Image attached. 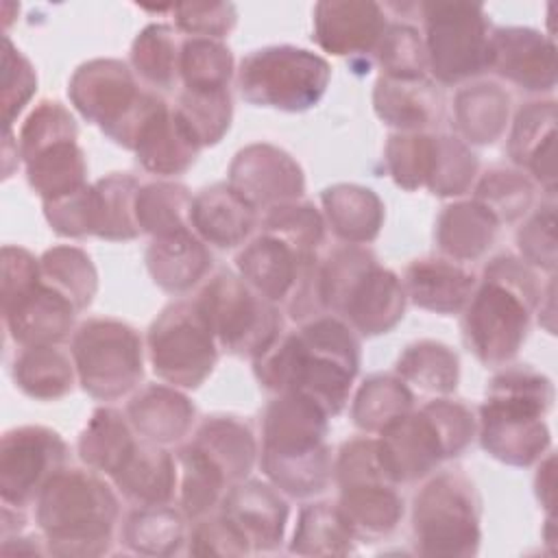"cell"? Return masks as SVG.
I'll return each instance as SVG.
<instances>
[{
	"label": "cell",
	"instance_id": "8",
	"mask_svg": "<svg viewBox=\"0 0 558 558\" xmlns=\"http://www.w3.org/2000/svg\"><path fill=\"white\" fill-rule=\"evenodd\" d=\"M76 303L41 275L26 248H2V318L20 347L61 344L74 333Z\"/></svg>",
	"mask_w": 558,
	"mask_h": 558
},
{
	"label": "cell",
	"instance_id": "32",
	"mask_svg": "<svg viewBox=\"0 0 558 558\" xmlns=\"http://www.w3.org/2000/svg\"><path fill=\"white\" fill-rule=\"evenodd\" d=\"M140 181L131 174L113 172L94 185H87V229L89 235L102 240H133L140 225L135 216V201Z\"/></svg>",
	"mask_w": 558,
	"mask_h": 558
},
{
	"label": "cell",
	"instance_id": "53",
	"mask_svg": "<svg viewBox=\"0 0 558 558\" xmlns=\"http://www.w3.org/2000/svg\"><path fill=\"white\" fill-rule=\"evenodd\" d=\"M262 231L275 233L303 253L314 255L323 242L325 218L312 203L299 198L268 209L262 218Z\"/></svg>",
	"mask_w": 558,
	"mask_h": 558
},
{
	"label": "cell",
	"instance_id": "43",
	"mask_svg": "<svg viewBox=\"0 0 558 558\" xmlns=\"http://www.w3.org/2000/svg\"><path fill=\"white\" fill-rule=\"evenodd\" d=\"M412 410L414 392L397 375H373L360 386L351 416L360 429L381 434Z\"/></svg>",
	"mask_w": 558,
	"mask_h": 558
},
{
	"label": "cell",
	"instance_id": "9",
	"mask_svg": "<svg viewBox=\"0 0 558 558\" xmlns=\"http://www.w3.org/2000/svg\"><path fill=\"white\" fill-rule=\"evenodd\" d=\"M68 96L76 111L116 144L133 150L146 118L163 102L144 89L135 72L120 59H92L70 78Z\"/></svg>",
	"mask_w": 558,
	"mask_h": 558
},
{
	"label": "cell",
	"instance_id": "19",
	"mask_svg": "<svg viewBox=\"0 0 558 558\" xmlns=\"http://www.w3.org/2000/svg\"><path fill=\"white\" fill-rule=\"evenodd\" d=\"M288 512L290 510L283 493L259 480H242L233 484L220 501V514L240 534L251 551L279 549Z\"/></svg>",
	"mask_w": 558,
	"mask_h": 558
},
{
	"label": "cell",
	"instance_id": "44",
	"mask_svg": "<svg viewBox=\"0 0 558 558\" xmlns=\"http://www.w3.org/2000/svg\"><path fill=\"white\" fill-rule=\"evenodd\" d=\"M122 541L137 554H177L185 538V514L166 506H144L129 514Z\"/></svg>",
	"mask_w": 558,
	"mask_h": 558
},
{
	"label": "cell",
	"instance_id": "49",
	"mask_svg": "<svg viewBox=\"0 0 558 558\" xmlns=\"http://www.w3.org/2000/svg\"><path fill=\"white\" fill-rule=\"evenodd\" d=\"M41 275L63 290L78 310H85L96 290L98 275L89 255L76 246H54L39 257Z\"/></svg>",
	"mask_w": 558,
	"mask_h": 558
},
{
	"label": "cell",
	"instance_id": "4",
	"mask_svg": "<svg viewBox=\"0 0 558 558\" xmlns=\"http://www.w3.org/2000/svg\"><path fill=\"white\" fill-rule=\"evenodd\" d=\"M554 403V384L532 366L499 371L480 405L477 436L482 449L504 464L530 466L547 453L551 434L545 414Z\"/></svg>",
	"mask_w": 558,
	"mask_h": 558
},
{
	"label": "cell",
	"instance_id": "31",
	"mask_svg": "<svg viewBox=\"0 0 558 558\" xmlns=\"http://www.w3.org/2000/svg\"><path fill=\"white\" fill-rule=\"evenodd\" d=\"M146 266L161 290L183 294L207 277L211 253L192 229H185L172 235L153 238L146 251Z\"/></svg>",
	"mask_w": 558,
	"mask_h": 558
},
{
	"label": "cell",
	"instance_id": "23",
	"mask_svg": "<svg viewBox=\"0 0 558 558\" xmlns=\"http://www.w3.org/2000/svg\"><path fill=\"white\" fill-rule=\"evenodd\" d=\"M198 140L166 100L142 124L133 153L144 170L159 177L183 174L201 153Z\"/></svg>",
	"mask_w": 558,
	"mask_h": 558
},
{
	"label": "cell",
	"instance_id": "18",
	"mask_svg": "<svg viewBox=\"0 0 558 558\" xmlns=\"http://www.w3.org/2000/svg\"><path fill=\"white\" fill-rule=\"evenodd\" d=\"M227 183L257 211L299 201L305 190L301 166L272 144H251L242 148L229 168Z\"/></svg>",
	"mask_w": 558,
	"mask_h": 558
},
{
	"label": "cell",
	"instance_id": "46",
	"mask_svg": "<svg viewBox=\"0 0 558 558\" xmlns=\"http://www.w3.org/2000/svg\"><path fill=\"white\" fill-rule=\"evenodd\" d=\"M233 54L222 39L183 37L179 78L181 89H229Z\"/></svg>",
	"mask_w": 558,
	"mask_h": 558
},
{
	"label": "cell",
	"instance_id": "30",
	"mask_svg": "<svg viewBox=\"0 0 558 558\" xmlns=\"http://www.w3.org/2000/svg\"><path fill=\"white\" fill-rule=\"evenodd\" d=\"M373 105L377 116L399 133H423L442 116V96L432 81L381 76L375 83Z\"/></svg>",
	"mask_w": 558,
	"mask_h": 558
},
{
	"label": "cell",
	"instance_id": "21",
	"mask_svg": "<svg viewBox=\"0 0 558 558\" xmlns=\"http://www.w3.org/2000/svg\"><path fill=\"white\" fill-rule=\"evenodd\" d=\"M318 255L303 253L288 240L262 231L235 257L238 275L272 303H288Z\"/></svg>",
	"mask_w": 558,
	"mask_h": 558
},
{
	"label": "cell",
	"instance_id": "6",
	"mask_svg": "<svg viewBox=\"0 0 558 558\" xmlns=\"http://www.w3.org/2000/svg\"><path fill=\"white\" fill-rule=\"evenodd\" d=\"M318 279L325 314L342 318L362 336L386 333L403 318L405 288L368 248H336L320 259Z\"/></svg>",
	"mask_w": 558,
	"mask_h": 558
},
{
	"label": "cell",
	"instance_id": "55",
	"mask_svg": "<svg viewBox=\"0 0 558 558\" xmlns=\"http://www.w3.org/2000/svg\"><path fill=\"white\" fill-rule=\"evenodd\" d=\"M554 201L541 205L536 214L517 233L521 259L541 270L554 272L556 268V211Z\"/></svg>",
	"mask_w": 558,
	"mask_h": 558
},
{
	"label": "cell",
	"instance_id": "3",
	"mask_svg": "<svg viewBox=\"0 0 558 558\" xmlns=\"http://www.w3.org/2000/svg\"><path fill=\"white\" fill-rule=\"evenodd\" d=\"M329 414L312 399L283 392L266 408L262 429V471L290 497L323 493L333 480L327 447Z\"/></svg>",
	"mask_w": 558,
	"mask_h": 558
},
{
	"label": "cell",
	"instance_id": "17",
	"mask_svg": "<svg viewBox=\"0 0 558 558\" xmlns=\"http://www.w3.org/2000/svg\"><path fill=\"white\" fill-rule=\"evenodd\" d=\"M68 464L65 440L48 427L22 425L9 429L0 445L2 504L26 510L44 486Z\"/></svg>",
	"mask_w": 558,
	"mask_h": 558
},
{
	"label": "cell",
	"instance_id": "28",
	"mask_svg": "<svg viewBox=\"0 0 558 558\" xmlns=\"http://www.w3.org/2000/svg\"><path fill=\"white\" fill-rule=\"evenodd\" d=\"M126 416L140 438L163 447L190 434L196 408L174 386L150 384L133 395L126 405Z\"/></svg>",
	"mask_w": 558,
	"mask_h": 558
},
{
	"label": "cell",
	"instance_id": "25",
	"mask_svg": "<svg viewBox=\"0 0 558 558\" xmlns=\"http://www.w3.org/2000/svg\"><path fill=\"white\" fill-rule=\"evenodd\" d=\"M405 296L436 314H458L466 307L477 279L460 262L447 257L416 259L405 268Z\"/></svg>",
	"mask_w": 558,
	"mask_h": 558
},
{
	"label": "cell",
	"instance_id": "52",
	"mask_svg": "<svg viewBox=\"0 0 558 558\" xmlns=\"http://www.w3.org/2000/svg\"><path fill=\"white\" fill-rule=\"evenodd\" d=\"M477 174V157L460 137L436 135L434 168L427 181V190L438 196L466 194Z\"/></svg>",
	"mask_w": 558,
	"mask_h": 558
},
{
	"label": "cell",
	"instance_id": "33",
	"mask_svg": "<svg viewBox=\"0 0 558 558\" xmlns=\"http://www.w3.org/2000/svg\"><path fill=\"white\" fill-rule=\"evenodd\" d=\"M499 220L477 201L453 203L436 222V244L447 259L466 264L482 257L499 233Z\"/></svg>",
	"mask_w": 558,
	"mask_h": 558
},
{
	"label": "cell",
	"instance_id": "40",
	"mask_svg": "<svg viewBox=\"0 0 558 558\" xmlns=\"http://www.w3.org/2000/svg\"><path fill=\"white\" fill-rule=\"evenodd\" d=\"M395 375L412 390L434 397H447L456 390L460 377L458 355L442 342L418 340L399 355Z\"/></svg>",
	"mask_w": 558,
	"mask_h": 558
},
{
	"label": "cell",
	"instance_id": "27",
	"mask_svg": "<svg viewBox=\"0 0 558 558\" xmlns=\"http://www.w3.org/2000/svg\"><path fill=\"white\" fill-rule=\"evenodd\" d=\"M554 140H556V102H527L514 118L508 137L510 159L527 170L549 196H554Z\"/></svg>",
	"mask_w": 558,
	"mask_h": 558
},
{
	"label": "cell",
	"instance_id": "7",
	"mask_svg": "<svg viewBox=\"0 0 558 558\" xmlns=\"http://www.w3.org/2000/svg\"><path fill=\"white\" fill-rule=\"evenodd\" d=\"M475 432L477 421L464 403L432 399L377 436L379 460L397 486L410 484L436 471L442 460L460 456Z\"/></svg>",
	"mask_w": 558,
	"mask_h": 558
},
{
	"label": "cell",
	"instance_id": "36",
	"mask_svg": "<svg viewBox=\"0 0 558 558\" xmlns=\"http://www.w3.org/2000/svg\"><path fill=\"white\" fill-rule=\"evenodd\" d=\"M510 96L497 83L466 85L456 94L453 122L464 144H495L508 126Z\"/></svg>",
	"mask_w": 558,
	"mask_h": 558
},
{
	"label": "cell",
	"instance_id": "38",
	"mask_svg": "<svg viewBox=\"0 0 558 558\" xmlns=\"http://www.w3.org/2000/svg\"><path fill=\"white\" fill-rule=\"evenodd\" d=\"M131 421L116 408H98L78 436V456L96 473L113 475L137 438Z\"/></svg>",
	"mask_w": 558,
	"mask_h": 558
},
{
	"label": "cell",
	"instance_id": "12",
	"mask_svg": "<svg viewBox=\"0 0 558 558\" xmlns=\"http://www.w3.org/2000/svg\"><path fill=\"white\" fill-rule=\"evenodd\" d=\"M482 501L462 471H442L414 497L412 532L423 556H473L480 547Z\"/></svg>",
	"mask_w": 558,
	"mask_h": 558
},
{
	"label": "cell",
	"instance_id": "20",
	"mask_svg": "<svg viewBox=\"0 0 558 558\" xmlns=\"http://www.w3.org/2000/svg\"><path fill=\"white\" fill-rule=\"evenodd\" d=\"M488 70L530 94L551 92L556 87L554 41L534 28H493Z\"/></svg>",
	"mask_w": 558,
	"mask_h": 558
},
{
	"label": "cell",
	"instance_id": "14",
	"mask_svg": "<svg viewBox=\"0 0 558 558\" xmlns=\"http://www.w3.org/2000/svg\"><path fill=\"white\" fill-rule=\"evenodd\" d=\"M425 24L427 70L442 85H458L488 70L493 24L475 2L418 4Z\"/></svg>",
	"mask_w": 558,
	"mask_h": 558
},
{
	"label": "cell",
	"instance_id": "1",
	"mask_svg": "<svg viewBox=\"0 0 558 558\" xmlns=\"http://www.w3.org/2000/svg\"><path fill=\"white\" fill-rule=\"evenodd\" d=\"M253 364L266 390L303 395L336 416L360 371V340L349 323L323 314L305 320L299 331L281 333Z\"/></svg>",
	"mask_w": 558,
	"mask_h": 558
},
{
	"label": "cell",
	"instance_id": "15",
	"mask_svg": "<svg viewBox=\"0 0 558 558\" xmlns=\"http://www.w3.org/2000/svg\"><path fill=\"white\" fill-rule=\"evenodd\" d=\"M72 360L81 388L100 401L133 392L144 375L140 333L118 318H89L72 333Z\"/></svg>",
	"mask_w": 558,
	"mask_h": 558
},
{
	"label": "cell",
	"instance_id": "48",
	"mask_svg": "<svg viewBox=\"0 0 558 558\" xmlns=\"http://www.w3.org/2000/svg\"><path fill=\"white\" fill-rule=\"evenodd\" d=\"M499 222H512L534 203V183L519 170L490 168L475 185V198Z\"/></svg>",
	"mask_w": 558,
	"mask_h": 558
},
{
	"label": "cell",
	"instance_id": "39",
	"mask_svg": "<svg viewBox=\"0 0 558 558\" xmlns=\"http://www.w3.org/2000/svg\"><path fill=\"white\" fill-rule=\"evenodd\" d=\"M231 488L225 473L192 442L177 453V499L185 519H203Z\"/></svg>",
	"mask_w": 558,
	"mask_h": 558
},
{
	"label": "cell",
	"instance_id": "29",
	"mask_svg": "<svg viewBox=\"0 0 558 558\" xmlns=\"http://www.w3.org/2000/svg\"><path fill=\"white\" fill-rule=\"evenodd\" d=\"M338 488V508L357 541L384 538L395 532L403 519V497L399 495L397 484L386 477L351 482Z\"/></svg>",
	"mask_w": 558,
	"mask_h": 558
},
{
	"label": "cell",
	"instance_id": "51",
	"mask_svg": "<svg viewBox=\"0 0 558 558\" xmlns=\"http://www.w3.org/2000/svg\"><path fill=\"white\" fill-rule=\"evenodd\" d=\"M371 61H375L384 76L390 78H421L427 72V54L421 33L410 24H388L377 41Z\"/></svg>",
	"mask_w": 558,
	"mask_h": 558
},
{
	"label": "cell",
	"instance_id": "45",
	"mask_svg": "<svg viewBox=\"0 0 558 558\" xmlns=\"http://www.w3.org/2000/svg\"><path fill=\"white\" fill-rule=\"evenodd\" d=\"M192 194L187 187L177 183H148L142 185L135 201V216L140 231L150 233L153 238L172 235L190 227Z\"/></svg>",
	"mask_w": 558,
	"mask_h": 558
},
{
	"label": "cell",
	"instance_id": "26",
	"mask_svg": "<svg viewBox=\"0 0 558 558\" xmlns=\"http://www.w3.org/2000/svg\"><path fill=\"white\" fill-rule=\"evenodd\" d=\"M111 482L137 508L166 506L177 497V456L140 438Z\"/></svg>",
	"mask_w": 558,
	"mask_h": 558
},
{
	"label": "cell",
	"instance_id": "11",
	"mask_svg": "<svg viewBox=\"0 0 558 558\" xmlns=\"http://www.w3.org/2000/svg\"><path fill=\"white\" fill-rule=\"evenodd\" d=\"M331 68L325 57L299 46H266L248 52L238 68L246 102L279 111H307L327 92Z\"/></svg>",
	"mask_w": 558,
	"mask_h": 558
},
{
	"label": "cell",
	"instance_id": "34",
	"mask_svg": "<svg viewBox=\"0 0 558 558\" xmlns=\"http://www.w3.org/2000/svg\"><path fill=\"white\" fill-rule=\"evenodd\" d=\"M325 220L347 244L360 246L377 238L384 222V203L371 187L340 183L323 192Z\"/></svg>",
	"mask_w": 558,
	"mask_h": 558
},
{
	"label": "cell",
	"instance_id": "5",
	"mask_svg": "<svg viewBox=\"0 0 558 558\" xmlns=\"http://www.w3.org/2000/svg\"><path fill=\"white\" fill-rule=\"evenodd\" d=\"M120 501L89 466L61 469L39 493L35 519L50 554L100 556L113 543Z\"/></svg>",
	"mask_w": 558,
	"mask_h": 558
},
{
	"label": "cell",
	"instance_id": "13",
	"mask_svg": "<svg viewBox=\"0 0 558 558\" xmlns=\"http://www.w3.org/2000/svg\"><path fill=\"white\" fill-rule=\"evenodd\" d=\"M218 347L238 357H259L281 336L277 303L262 296L240 275H214L196 296Z\"/></svg>",
	"mask_w": 558,
	"mask_h": 558
},
{
	"label": "cell",
	"instance_id": "37",
	"mask_svg": "<svg viewBox=\"0 0 558 558\" xmlns=\"http://www.w3.org/2000/svg\"><path fill=\"white\" fill-rule=\"evenodd\" d=\"M13 379L24 395L39 401H54L65 397L78 377L72 353L59 344H35L20 347L13 362Z\"/></svg>",
	"mask_w": 558,
	"mask_h": 558
},
{
	"label": "cell",
	"instance_id": "54",
	"mask_svg": "<svg viewBox=\"0 0 558 558\" xmlns=\"http://www.w3.org/2000/svg\"><path fill=\"white\" fill-rule=\"evenodd\" d=\"M37 89V74L31 61L11 44L4 35V50H2V116L4 126L11 131L15 116L26 107Z\"/></svg>",
	"mask_w": 558,
	"mask_h": 558
},
{
	"label": "cell",
	"instance_id": "2",
	"mask_svg": "<svg viewBox=\"0 0 558 558\" xmlns=\"http://www.w3.org/2000/svg\"><path fill=\"white\" fill-rule=\"evenodd\" d=\"M541 294L538 275L521 257L490 259L462 310L469 351L486 366H508L530 333Z\"/></svg>",
	"mask_w": 558,
	"mask_h": 558
},
{
	"label": "cell",
	"instance_id": "10",
	"mask_svg": "<svg viewBox=\"0 0 558 558\" xmlns=\"http://www.w3.org/2000/svg\"><path fill=\"white\" fill-rule=\"evenodd\" d=\"M76 140V122L57 100H41L22 124L17 153L28 185L44 203L59 201L87 185V161Z\"/></svg>",
	"mask_w": 558,
	"mask_h": 558
},
{
	"label": "cell",
	"instance_id": "42",
	"mask_svg": "<svg viewBox=\"0 0 558 558\" xmlns=\"http://www.w3.org/2000/svg\"><path fill=\"white\" fill-rule=\"evenodd\" d=\"M357 536L349 527L338 504L320 501L301 508L290 551L294 554H353Z\"/></svg>",
	"mask_w": 558,
	"mask_h": 558
},
{
	"label": "cell",
	"instance_id": "58",
	"mask_svg": "<svg viewBox=\"0 0 558 558\" xmlns=\"http://www.w3.org/2000/svg\"><path fill=\"white\" fill-rule=\"evenodd\" d=\"M536 495H538V501L547 510H551V504H554V456L551 453L547 456L545 462L541 460V469L536 475Z\"/></svg>",
	"mask_w": 558,
	"mask_h": 558
},
{
	"label": "cell",
	"instance_id": "47",
	"mask_svg": "<svg viewBox=\"0 0 558 558\" xmlns=\"http://www.w3.org/2000/svg\"><path fill=\"white\" fill-rule=\"evenodd\" d=\"M174 109L203 148L218 144L233 118L229 89H181Z\"/></svg>",
	"mask_w": 558,
	"mask_h": 558
},
{
	"label": "cell",
	"instance_id": "57",
	"mask_svg": "<svg viewBox=\"0 0 558 558\" xmlns=\"http://www.w3.org/2000/svg\"><path fill=\"white\" fill-rule=\"evenodd\" d=\"M190 554L198 556H242L251 554L248 545L240 538V534L225 521L222 514L218 517H203L196 519V525L192 527L190 536Z\"/></svg>",
	"mask_w": 558,
	"mask_h": 558
},
{
	"label": "cell",
	"instance_id": "16",
	"mask_svg": "<svg viewBox=\"0 0 558 558\" xmlns=\"http://www.w3.org/2000/svg\"><path fill=\"white\" fill-rule=\"evenodd\" d=\"M218 340L196 299L170 303L148 329V360L174 388H198L214 371Z\"/></svg>",
	"mask_w": 558,
	"mask_h": 558
},
{
	"label": "cell",
	"instance_id": "41",
	"mask_svg": "<svg viewBox=\"0 0 558 558\" xmlns=\"http://www.w3.org/2000/svg\"><path fill=\"white\" fill-rule=\"evenodd\" d=\"M183 37L181 31L170 24H148L131 46V70L153 89L170 92L181 85Z\"/></svg>",
	"mask_w": 558,
	"mask_h": 558
},
{
	"label": "cell",
	"instance_id": "22",
	"mask_svg": "<svg viewBox=\"0 0 558 558\" xmlns=\"http://www.w3.org/2000/svg\"><path fill=\"white\" fill-rule=\"evenodd\" d=\"M386 9L377 2H318L314 7V39L336 57H371L388 28Z\"/></svg>",
	"mask_w": 558,
	"mask_h": 558
},
{
	"label": "cell",
	"instance_id": "35",
	"mask_svg": "<svg viewBox=\"0 0 558 558\" xmlns=\"http://www.w3.org/2000/svg\"><path fill=\"white\" fill-rule=\"evenodd\" d=\"M190 442L225 473L231 486L246 480L255 464V436L238 416H207Z\"/></svg>",
	"mask_w": 558,
	"mask_h": 558
},
{
	"label": "cell",
	"instance_id": "50",
	"mask_svg": "<svg viewBox=\"0 0 558 558\" xmlns=\"http://www.w3.org/2000/svg\"><path fill=\"white\" fill-rule=\"evenodd\" d=\"M436 135L397 133L386 144V168L403 190L425 187L434 168Z\"/></svg>",
	"mask_w": 558,
	"mask_h": 558
},
{
	"label": "cell",
	"instance_id": "24",
	"mask_svg": "<svg viewBox=\"0 0 558 558\" xmlns=\"http://www.w3.org/2000/svg\"><path fill=\"white\" fill-rule=\"evenodd\" d=\"M259 222L257 209L229 183H216L192 198L190 227L211 246L233 248L246 242Z\"/></svg>",
	"mask_w": 558,
	"mask_h": 558
},
{
	"label": "cell",
	"instance_id": "56",
	"mask_svg": "<svg viewBox=\"0 0 558 558\" xmlns=\"http://www.w3.org/2000/svg\"><path fill=\"white\" fill-rule=\"evenodd\" d=\"M174 24L190 37L222 39L235 26V7L229 2H181L170 4Z\"/></svg>",
	"mask_w": 558,
	"mask_h": 558
}]
</instances>
